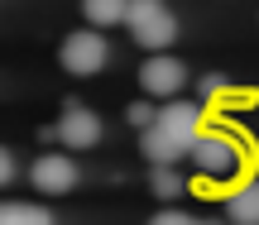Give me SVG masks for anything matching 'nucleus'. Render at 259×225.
I'll list each match as a JSON object with an SVG mask.
<instances>
[{
    "mask_svg": "<svg viewBox=\"0 0 259 225\" xmlns=\"http://www.w3.org/2000/svg\"><path fill=\"white\" fill-rule=\"evenodd\" d=\"M221 91H226V77H202V96L206 101H216Z\"/></svg>",
    "mask_w": 259,
    "mask_h": 225,
    "instance_id": "15",
    "label": "nucleus"
},
{
    "mask_svg": "<svg viewBox=\"0 0 259 225\" xmlns=\"http://www.w3.org/2000/svg\"><path fill=\"white\" fill-rule=\"evenodd\" d=\"M226 216L235 225H259V182H245V187L231 192V201H226Z\"/></svg>",
    "mask_w": 259,
    "mask_h": 225,
    "instance_id": "9",
    "label": "nucleus"
},
{
    "mask_svg": "<svg viewBox=\"0 0 259 225\" xmlns=\"http://www.w3.org/2000/svg\"><path fill=\"white\" fill-rule=\"evenodd\" d=\"M192 225H211V220H192Z\"/></svg>",
    "mask_w": 259,
    "mask_h": 225,
    "instance_id": "17",
    "label": "nucleus"
},
{
    "mask_svg": "<svg viewBox=\"0 0 259 225\" xmlns=\"http://www.w3.org/2000/svg\"><path fill=\"white\" fill-rule=\"evenodd\" d=\"M58 139H63L67 149H92V144L101 139V120H96V110H87V105H67L63 120H58Z\"/></svg>",
    "mask_w": 259,
    "mask_h": 225,
    "instance_id": "7",
    "label": "nucleus"
},
{
    "mask_svg": "<svg viewBox=\"0 0 259 225\" xmlns=\"http://www.w3.org/2000/svg\"><path fill=\"white\" fill-rule=\"evenodd\" d=\"M158 125H163V130L173 134L183 149H192V139L206 130V125H202V105H197V101H178V96L158 110Z\"/></svg>",
    "mask_w": 259,
    "mask_h": 225,
    "instance_id": "6",
    "label": "nucleus"
},
{
    "mask_svg": "<svg viewBox=\"0 0 259 225\" xmlns=\"http://www.w3.org/2000/svg\"><path fill=\"white\" fill-rule=\"evenodd\" d=\"M29 182H34L44 197H63V192L77 187V163L63 158V153H38L34 168H29Z\"/></svg>",
    "mask_w": 259,
    "mask_h": 225,
    "instance_id": "5",
    "label": "nucleus"
},
{
    "mask_svg": "<svg viewBox=\"0 0 259 225\" xmlns=\"http://www.w3.org/2000/svg\"><path fill=\"white\" fill-rule=\"evenodd\" d=\"M149 225H192V216H183V211H158Z\"/></svg>",
    "mask_w": 259,
    "mask_h": 225,
    "instance_id": "14",
    "label": "nucleus"
},
{
    "mask_svg": "<svg viewBox=\"0 0 259 225\" xmlns=\"http://www.w3.org/2000/svg\"><path fill=\"white\" fill-rule=\"evenodd\" d=\"M125 10H130V0H82V15L92 19V29L125 24Z\"/></svg>",
    "mask_w": 259,
    "mask_h": 225,
    "instance_id": "10",
    "label": "nucleus"
},
{
    "mask_svg": "<svg viewBox=\"0 0 259 225\" xmlns=\"http://www.w3.org/2000/svg\"><path fill=\"white\" fill-rule=\"evenodd\" d=\"M187 158L197 163V173H206V178H235L240 173V144L231 139V134H216V130H202L192 139V149H187Z\"/></svg>",
    "mask_w": 259,
    "mask_h": 225,
    "instance_id": "2",
    "label": "nucleus"
},
{
    "mask_svg": "<svg viewBox=\"0 0 259 225\" xmlns=\"http://www.w3.org/2000/svg\"><path fill=\"white\" fill-rule=\"evenodd\" d=\"M139 149H144V158H149V163H178V158H187V149H183V144H178L158 120L139 130Z\"/></svg>",
    "mask_w": 259,
    "mask_h": 225,
    "instance_id": "8",
    "label": "nucleus"
},
{
    "mask_svg": "<svg viewBox=\"0 0 259 225\" xmlns=\"http://www.w3.org/2000/svg\"><path fill=\"white\" fill-rule=\"evenodd\" d=\"M0 225H53V216L29 201H0Z\"/></svg>",
    "mask_w": 259,
    "mask_h": 225,
    "instance_id": "11",
    "label": "nucleus"
},
{
    "mask_svg": "<svg viewBox=\"0 0 259 225\" xmlns=\"http://www.w3.org/2000/svg\"><path fill=\"white\" fill-rule=\"evenodd\" d=\"M125 24H130V34H135V43L144 53H163L178 38V19H173V10L163 0H130Z\"/></svg>",
    "mask_w": 259,
    "mask_h": 225,
    "instance_id": "1",
    "label": "nucleus"
},
{
    "mask_svg": "<svg viewBox=\"0 0 259 225\" xmlns=\"http://www.w3.org/2000/svg\"><path fill=\"white\" fill-rule=\"evenodd\" d=\"M158 120V115H154V105H149V101H135V105H130V125H135V130H144V125H154Z\"/></svg>",
    "mask_w": 259,
    "mask_h": 225,
    "instance_id": "13",
    "label": "nucleus"
},
{
    "mask_svg": "<svg viewBox=\"0 0 259 225\" xmlns=\"http://www.w3.org/2000/svg\"><path fill=\"white\" fill-rule=\"evenodd\" d=\"M183 82H187V67L178 63L173 53H149L144 58V67H139V86H144V96H154V101H173L178 91H183Z\"/></svg>",
    "mask_w": 259,
    "mask_h": 225,
    "instance_id": "4",
    "label": "nucleus"
},
{
    "mask_svg": "<svg viewBox=\"0 0 259 225\" xmlns=\"http://www.w3.org/2000/svg\"><path fill=\"white\" fill-rule=\"evenodd\" d=\"M149 187H154V197H178V192H183V178L173 173V163H154Z\"/></svg>",
    "mask_w": 259,
    "mask_h": 225,
    "instance_id": "12",
    "label": "nucleus"
},
{
    "mask_svg": "<svg viewBox=\"0 0 259 225\" xmlns=\"http://www.w3.org/2000/svg\"><path fill=\"white\" fill-rule=\"evenodd\" d=\"M15 178V158H10V149H0V187Z\"/></svg>",
    "mask_w": 259,
    "mask_h": 225,
    "instance_id": "16",
    "label": "nucleus"
},
{
    "mask_svg": "<svg viewBox=\"0 0 259 225\" xmlns=\"http://www.w3.org/2000/svg\"><path fill=\"white\" fill-rule=\"evenodd\" d=\"M111 58V43L101 38V29H72L58 48V63L67 67L72 77H96Z\"/></svg>",
    "mask_w": 259,
    "mask_h": 225,
    "instance_id": "3",
    "label": "nucleus"
}]
</instances>
